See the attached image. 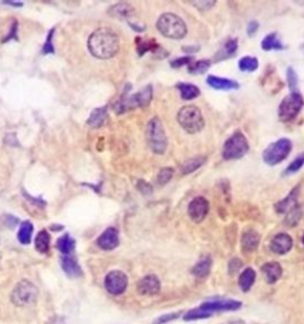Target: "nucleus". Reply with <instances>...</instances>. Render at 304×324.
Instances as JSON below:
<instances>
[{"instance_id":"1","label":"nucleus","mask_w":304,"mask_h":324,"mask_svg":"<svg viewBox=\"0 0 304 324\" xmlns=\"http://www.w3.org/2000/svg\"><path fill=\"white\" fill-rule=\"evenodd\" d=\"M88 49L97 59H112L120 49V39L109 27H100L95 30L88 38Z\"/></svg>"},{"instance_id":"2","label":"nucleus","mask_w":304,"mask_h":324,"mask_svg":"<svg viewBox=\"0 0 304 324\" xmlns=\"http://www.w3.org/2000/svg\"><path fill=\"white\" fill-rule=\"evenodd\" d=\"M157 30L164 37L170 39H182L186 37L188 29L181 17L175 13H163L158 18Z\"/></svg>"},{"instance_id":"3","label":"nucleus","mask_w":304,"mask_h":324,"mask_svg":"<svg viewBox=\"0 0 304 324\" xmlns=\"http://www.w3.org/2000/svg\"><path fill=\"white\" fill-rule=\"evenodd\" d=\"M146 142L151 151L156 155H163L168 148V137L163 122L158 117H153L147 122Z\"/></svg>"},{"instance_id":"4","label":"nucleus","mask_w":304,"mask_h":324,"mask_svg":"<svg viewBox=\"0 0 304 324\" xmlns=\"http://www.w3.org/2000/svg\"><path fill=\"white\" fill-rule=\"evenodd\" d=\"M177 121L186 132L195 134L201 132L204 127V119L196 106H184L177 113Z\"/></svg>"},{"instance_id":"5","label":"nucleus","mask_w":304,"mask_h":324,"mask_svg":"<svg viewBox=\"0 0 304 324\" xmlns=\"http://www.w3.org/2000/svg\"><path fill=\"white\" fill-rule=\"evenodd\" d=\"M152 85H145L143 89H140L138 93L133 94V95L121 97V99L113 106V109H114L116 114H121V113L130 111V109L149 106L152 100Z\"/></svg>"},{"instance_id":"6","label":"nucleus","mask_w":304,"mask_h":324,"mask_svg":"<svg viewBox=\"0 0 304 324\" xmlns=\"http://www.w3.org/2000/svg\"><path fill=\"white\" fill-rule=\"evenodd\" d=\"M248 150H250V145H248L246 137L241 132H235L223 144L222 157L226 161L240 160L247 154Z\"/></svg>"},{"instance_id":"7","label":"nucleus","mask_w":304,"mask_h":324,"mask_svg":"<svg viewBox=\"0 0 304 324\" xmlns=\"http://www.w3.org/2000/svg\"><path fill=\"white\" fill-rule=\"evenodd\" d=\"M291 150H293V143L288 138H281L276 140L275 143L270 144V145L264 150L263 152V161L268 165H277L287 160V157L290 155Z\"/></svg>"},{"instance_id":"8","label":"nucleus","mask_w":304,"mask_h":324,"mask_svg":"<svg viewBox=\"0 0 304 324\" xmlns=\"http://www.w3.org/2000/svg\"><path fill=\"white\" fill-rule=\"evenodd\" d=\"M304 106V99L302 94L299 91H294V93L289 94L285 96L283 101L278 107V118L279 120L283 122H289L294 120L295 118L299 115V113L302 111Z\"/></svg>"},{"instance_id":"9","label":"nucleus","mask_w":304,"mask_h":324,"mask_svg":"<svg viewBox=\"0 0 304 324\" xmlns=\"http://www.w3.org/2000/svg\"><path fill=\"white\" fill-rule=\"evenodd\" d=\"M38 296V289L27 280H21L14 287L11 295V299L18 307H27L36 302Z\"/></svg>"},{"instance_id":"10","label":"nucleus","mask_w":304,"mask_h":324,"mask_svg":"<svg viewBox=\"0 0 304 324\" xmlns=\"http://www.w3.org/2000/svg\"><path fill=\"white\" fill-rule=\"evenodd\" d=\"M127 276L121 271H112L105 278V287L110 295H121L127 287Z\"/></svg>"},{"instance_id":"11","label":"nucleus","mask_w":304,"mask_h":324,"mask_svg":"<svg viewBox=\"0 0 304 324\" xmlns=\"http://www.w3.org/2000/svg\"><path fill=\"white\" fill-rule=\"evenodd\" d=\"M209 213V202L204 197L199 196L192 200L188 206V214L190 219L196 223L202 222Z\"/></svg>"},{"instance_id":"12","label":"nucleus","mask_w":304,"mask_h":324,"mask_svg":"<svg viewBox=\"0 0 304 324\" xmlns=\"http://www.w3.org/2000/svg\"><path fill=\"white\" fill-rule=\"evenodd\" d=\"M202 310L207 313H216V311H231L238 310L241 308V303L239 301H232V299H223V301H213L205 302L200 307Z\"/></svg>"},{"instance_id":"13","label":"nucleus","mask_w":304,"mask_h":324,"mask_svg":"<svg viewBox=\"0 0 304 324\" xmlns=\"http://www.w3.org/2000/svg\"><path fill=\"white\" fill-rule=\"evenodd\" d=\"M98 246L101 249L112 250L119 246V232L114 227L107 228L102 234L98 238Z\"/></svg>"},{"instance_id":"14","label":"nucleus","mask_w":304,"mask_h":324,"mask_svg":"<svg viewBox=\"0 0 304 324\" xmlns=\"http://www.w3.org/2000/svg\"><path fill=\"white\" fill-rule=\"evenodd\" d=\"M293 244L294 241L290 235L287 233H279L273 238L270 247H271V250L273 253L283 255L287 254L288 252H290V249L293 248Z\"/></svg>"},{"instance_id":"15","label":"nucleus","mask_w":304,"mask_h":324,"mask_svg":"<svg viewBox=\"0 0 304 324\" xmlns=\"http://www.w3.org/2000/svg\"><path fill=\"white\" fill-rule=\"evenodd\" d=\"M138 292L140 295H157L161 290V282L156 276L150 274V276L144 277L139 283H138Z\"/></svg>"},{"instance_id":"16","label":"nucleus","mask_w":304,"mask_h":324,"mask_svg":"<svg viewBox=\"0 0 304 324\" xmlns=\"http://www.w3.org/2000/svg\"><path fill=\"white\" fill-rule=\"evenodd\" d=\"M300 189L301 186L297 185L296 188H294L293 190L290 191V194L288 195L284 200L279 201L275 204V210L277 214H284L288 213L289 210L293 209V208L296 206L297 203V198H299V194H300Z\"/></svg>"},{"instance_id":"17","label":"nucleus","mask_w":304,"mask_h":324,"mask_svg":"<svg viewBox=\"0 0 304 324\" xmlns=\"http://www.w3.org/2000/svg\"><path fill=\"white\" fill-rule=\"evenodd\" d=\"M207 83L210 85L211 88L216 90H232V89H239L240 84L234 80H229L226 78H219V76L209 75L207 78Z\"/></svg>"},{"instance_id":"18","label":"nucleus","mask_w":304,"mask_h":324,"mask_svg":"<svg viewBox=\"0 0 304 324\" xmlns=\"http://www.w3.org/2000/svg\"><path fill=\"white\" fill-rule=\"evenodd\" d=\"M238 50V39L236 38H229L223 43V45L221 47L217 53L215 54V61H223L227 59H231L234 56Z\"/></svg>"},{"instance_id":"19","label":"nucleus","mask_w":304,"mask_h":324,"mask_svg":"<svg viewBox=\"0 0 304 324\" xmlns=\"http://www.w3.org/2000/svg\"><path fill=\"white\" fill-rule=\"evenodd\" d=\"M61 265H62V268L64 273L70 278H79L81 277L82 271L81 267H80L79 262L75 260V258L72 255H63L62 259H61Z\"/></svg>"},{"instance_id":"20","label":"nucleus","mask_w":304,"mask_h":324,"mask_svg":"<svg viewBox=\"0 0 304 324\" xmlns=\"http://www.w3.org/2000/svg\"><path fill=\"white\" fill-rule=\"evenodd\" d=\"M259 241H260V235L259 233H257L256 231L253 229H250V231L245 232L242 234L241 238V247L244 249V252H253L258 248L259 246Z\"/></svg>"},{"instance_id":"21","label":"nucleus","mask_w":304,"mask_h":324,"mask_svg":"<svg viewBox=\"0 0 304 324\" xmlns=\"http://www.w3.org/2000/svg\"><path fill=\"white\" fill-rule=\"evenodd\" d=\"M262 272L266 282L269 284H275L282 277V266L278 262H266L265 265H263Z\"/></svg>"},{"instance_id":"22","label":"nucleus","mask_w":304,"mask_h":324,"mask_svg":"<svg viewBox=\"0 0 304 324\" xmlns=\"http://www.w3.org/2000/svg\"><path fill=\"white\" fill-rule=\"evenodd\" d=\"M109 14L115 18H120V19H128V18L134 14V8L130 4L119 2V4L110 7Z\"/></svg>"},{"instance_id":"23","label":"nucleus","mask_w":304,"mask_h":324,"mask_svg":"<svg viewBox=\"0 0 304 324\" xmlns=\"http://www.w3.org/2000/svg\"><path fill=\"white\" fill-rule=\"evenodd\" d=\"M262 49L265 51L283 50L284 45H283V43H282L281 38L278 37V33L272 32V33H270V35L266 36V37L262 41Z\"/></svg>"},{"instance_id":"24","label":"nucleus","mask_w":304,"mask_h":324,"mask_svg":"<svg viewBox=\"0 0 304 324\" xmlns=\"http://www.w3.org/2000/svg\"><path fill=\"white\" fill-rule=\"evenodd\" d=\"M176 88L180 90L181 93V97L183 100H193L196 99L200 95L199 87L195 84L192 83H184V82H180V83L176 84Z\"/></svg>"},{"instance_id":"25","label":"nucleus","mask_w":304,"mask_h":324,"mask_svg":"<svg viewBox=\"0 0 304 324\" xmlns=\"http://www.w3.org/2000/svg\"><path fill=\"white\" fill-rule=\"evenodd\" d=\"M107 119V107H99L91 113L87 124L92 127H101Z\"/></svg>"},{"instance_id":"26","label":"nucleus","mask_w":304,"mask_h":324,"mask_svg":"<svg viewBox=\"0 0 304 324\" xmlns=\"http://www.w3.org/2000/svg\"><path fill=\"white\" fill-rule=\"evenodd\" d=\"M205 161H207V158L204 156H198V157L190 158V160L184 162L182 166H181V171H182L183 175H189V173L200 169L205 163Z\"/></svg>"},{"instance_id":"27","label":"nucleus","mask_w":304,"mask_h":324,"mask_svg":"<svg viewBox=\"0 0 304 324\" xmlns=\"http://www.w3.org/2000/svg\"><path fill=\"white\" fill-rule=\"evenodd\" d=\"M137 51L139 54V56H143L144 54L151 53L156 54L157 51L161 49V47L155 42V39H142V38H137Z\"/></svg>"},{"instance_id":"28","label":"nucleus","mask_w":304,"mask_h":324,"mask_svg":"<svg viewBox=\"0 0 304 324\" xmlns=\"http://www.w3.org/2000/svg\"><path fill=\"white\" fill-rule=\"evenodd\" d=\"M211 267V259L210 256H203L199 260L194 267H193V274L199 278H204L209 274Z\"/></svg>"},{"instance_id":"29","label":"nucleus","mask_w":304,"mask_h":324,"mask_svg":"<svg viewBox=\"0 0 304 324\" xmlns=\"http://www.w3.org/2000/svg\"><path fill=\"white\" fill-rule=\"evenodd\" d=\"M33 233V225L30 221H23L20 223L19 231H18V241L21 244H29L31 243Z\"/></svg>"},{"instance_id":"30","label":"nucleus","mask_w":304,"mask_h":324,"mask_svg":"<svg viewBox=\"0 0 304 324\" xmlns=\"http://www.w3.org/2000/svg\"><path fill=\"white\" fill-rule=\"evenodd\" d=\"M56 247L62 254L70 255V253L75 248V240L69 234H64L57 240Z\"/></svg>"},{"instance_id":"31","label":"nucleus","mask_w":304,"mask_h":324,"mask_svg":"<svg viewBox=\"0 0 304 324\" xmlns=\"http://www.w3.org/2000/svg\"><path fill=\"white\" fill-rule=\"evenodd\" d=\"M254 280H256V272L250 267L246 268V270L240 274V278H239V284H240L242 291L247 292L252 287V285H253Z\"/></svg>"},{"instance_id":"32","label":"nucleus","mask_w":304,"mask_h":324,"mask_svg":"<svg viewBox=\"0 0 304 324\" xmlns=\"http://www.w3.org/2000/svg\"><path fill=\"white\" fill-rule=\"evenodd\" d=\"M35 244H36V249L41 253H47L49 250V247H50V235L45 229L39 232L37 234L36 240H35Z\"/></svg>"},{"instance_id":"33","label":"nucleus","mask_w":304,"mask_h":324,"mask_svg":"<svg viewBox=\"0 0 304 324\" xmlns=\"http://www.w3.org/2000/svg\"><path fill=\"white\" fill-rule=\"evenodd\" d=\"M301 218H302V207H301L300 204H296L293 209H290L287 213L284 223L288 227H295V226L300 222Z\"/></svg>"},{"instance_id":"34","label":"nucleus","mask_w":304,"mask_h":324,"mask_svg":"<svg viewBox=\"0 0 304 324\" xmlns=\"http://www.w3.org/2000/svg\"><path fill=\"white\" fill-rule=\"evenodd\" d=\"M211 61L209 60H200V61H193L192 63L188 66V72L190 74H203L210 68Z\"/></svg>"},{"instance_id":"35","label":"nucleus","mask_w":304,"mask_h":324,"mask_svg":"<svg viewBox=\"0 0 304 324\" xmlns=\"http://www.w3.org/2000/svg\"><path fill=\"white\" fill-rule=\"evenodd\" d=\"M259 67V62H258L257 57H252V56H245L239 61V69L241 72H256Z\"/></svg>"},{"instance_id":"36","label":"nucleus","mask_w":304,"mask_h":324,"mask_svg":"<svg viewBox=\"0 0 304 324\" xmlns=\"http://www.w3.org/2000/svg\"><path fill=\"white\" fill-rule=\"evenodd\" d=\"M304 165V154H301L300 156H297L295 160L291 162L290 164L288 165L287 169L284 170V176H289V175H294L296 173L297 171H300L303 167Z\"/></svg>"},{"instance_id":"37","label":"nucleus","mask_w":304,"mask_h":324,"mask_svg":"<svg viewBox=\"0 0 304 324\" xmlns=\"http://www.w3.org/2000/svg\"><path fill=\"white\" fill-rule=\"evenodd\" d=\"M173 176H174L173 167H163V169H161V171L158 172L157 177H156V181H157L158 185L163 186L168 184V183L171 181Z\"/></svg>"},{"instance_id":"38","label":"nucleus","mask_w":304,"mask_h":324,"mask_svg":"<svg viewBox=\"0 0 304 324\" xmlns=\"http://www.w3.org/2000/svg\"><path fill=\"white\" fill-rule=\"evenodd\" d=\"M210 313H207V311L202 310L201 308L195 309V310H190L189 313H187L186 316H184V320L186 321H194V320H201V319H207V317L210 316Z\"/></svg>"},{"instance_id":"39","label":"nucleus","mask_w":304,"mask_h":324,"mask_svg":"<svg viewBox=\"0 0 304 324\" xmlns=\"http://www.w3.org/2000/svg\"><path fill=\"white\" fill-rule=\"evenodd\" d=\"M287 75H288L289 87H290L291 93H294V91H296L297 85H299V76H297L296 72H295L293 68H288Z\"/></svg>"},{"instance_id":"40","label":"nucleus","mask_w":304,"mask_h":324,"mask_svg":"<svg viewBox=\"0 0 304 324\" xmlns=\"http://www.w3.org/2000/svg\"><path fill=\"white\" fill-rule=\"evenodd\" d=\"M194 61L192 56H186V57H180V59H176V60H173L170 62V66L173 67L174 69H179L181 67L183 66H189L190 63Z\"/></svg>"},{"instance_id":"41","label":"nucleus","mask_w":304,"mask_h":324,"mask_svg":"<svg viewBox=\"0 0 304 324\" xmlns=\"http://www.w3.org/2000/svg\"><path fill=\"white\" fill-rule=\"evenodd\" d=\"M137 189L142 192L143 195H145V196H147V195H151L153 192L152 185L145 181H142V179L137 182Z\"/></svg>"},{"instance_id":"42","label":"nucleus","mask_w":304,"mask_h":324,"mask_svg":"<svg viewBox=\"0 0 304 324\" xmlns=\"http://www.w3.org/2000/svg\"><path fill=\"white\" fill-rule=\"evenodd\" d=\"M53 35H54V29L50 30V32H49L48 37H47V42H45L44 47H43V53L44 54H54V45H53Z\"/></svg>"},{"instance_id":"43","label":"nucleus","mask_w":304,"mask_h":324,"mask_svg":"<svg viewBox=\"0 0 304 324\" xmlns=\"http://www.w3.org/2000/svg\"><path fill=\"white\" fill-rule=\"evenodd\" d=\"M190 2H193V5H194L195 7H198L200 11H207L213 7L216 1H190Z\"/></svg>"},{"instance_id":"44","label":"nucleus","mask_w":304,"mask_h":324,"mask_svg":"<svg viewBox=\"0 0 304 324\" xmlns=\"http://www.w3.org/2000/svg\"><path fill=\"white\" fill-rule=\"evenodd\" d=\"M180 315H181V313H177V314L174 313V314L164 315V316L159 317V319L157 321H156V323H153V324H164V323H168V322H170V321L179 319Z\"/></svg>"},{"instance_id":"45","label":"nucleus","mask_w":304,"mask_h":324,"mask_svg":"<svg viewBox=\"0 0 304 324\" xmlns=\"http://www.w3.org/2000/svg\"><path fill=\"white\" fill-rule=\"evenodd\" d=\"M241 266H242L241 260H239L238 258L232 259V260L229 261V266H228L229 273H235V272H238L239 270H240Z\"/></svg>"},{"instance_id":"46","label":"nucleus","mask_w":304,"mask_h":324,"mask_svg":"<svg viewBox=\"0 0 304 324\" xmlns=\"http://www.w3.org/2000/svg\"><path fill=\"white\" fill-rule=\"evenodd\" d=\"M258 29H259V23H258L257 20H252L248 23L247 25V35L252 37V36H254L258 31Z\"/></svg>"},{"instance_id":"47","label":"nucleus","mask_w":304,"mask_h":324,"mask_svg":"<svg viewBox=\"0 0 304 324\" xmlns=\"http://www.w3.org/2000/svg\"><path fill=\"white\" fill-rule=\"evenodd\" d=\"M17 29H18V24H17V21H14L13 25H12L11 32L8 33L7 37H5V38H4V41H2V42H7L8 39H12V38L18 39V38H17Z\"/></svg>"},{"instance_id":"48","label":"nucleus","mask_w":304,"mask_h":324,"mask_svg":"<svg viewBox=\"0 0 304 324\" xmlns=\"http://www.w3.org/2000/svg\"><path fill=\"white\" fill-rule=\"evenodd\" d=\"M2 4L12 5V6H16V7H19V6L23 5V2H20V1H2Z\"/></svg>"},{"instance_id":"49","label":"nucleus","mask_w":304,"mask_h":324,"mask_svg":"<svg viewBox=\"0 0 304 324\" xmlns=\"http://www.w3.org/2000/svg\"><path fill=\"white\" fill-rule=\"evenodd\" d=\"M227 324H245V323L242 322V321H234V322H229Z\"/></svg>"},{"instance_id":"50","label":"nucleus","mask_w":304,"mask_h":324,"mask_svg":"<svg viewBox=\"0 0 304 324\" xmlns=\"http://www.w3.org/2000/svg\"><path fill=\"white\" fill-rule=\"evenodd\" d=\"M302 243H303V244H304V234H303V237H302Z\"/></svg>"}]
</instances>
